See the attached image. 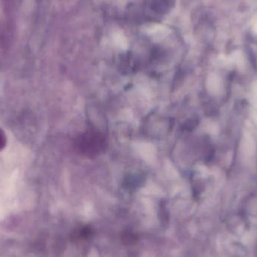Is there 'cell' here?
Instances as JSON below:
<instances>
[{
    "mask_svg": "<svg viewBox=\"0 0 257 257\" xmlns=\"http://www.w3.org/2000/svg\"><path fill=\"white\" fill-rule=\"evenodd\" d=\"M6 141L7 139H6V133L0 128V151L6 147Z\"/></svg>",
    "mask_w": 257,
    "mask_h": 257,
    "instance_id": "2",
    "label": "cell"
},
{
    "mask_svg": "<svg viewBox=\"0 0 257 257\" xmlns=\"http://www.w3.org/2000/svg\"><path fill=\"white\" fill-rule=\"evenodd\" d=\"M105 138L98 132L90 131L82 135L78 140V148L81 154L93 156L105 148Z\"/></svg>",
    "mask_w": 257,
    "mask_h": 257,
    "instance_id": "1",
    "label": "cell"
}]
</instances>
